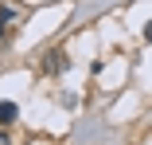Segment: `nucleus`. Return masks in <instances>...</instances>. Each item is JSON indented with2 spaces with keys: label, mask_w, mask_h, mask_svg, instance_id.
<instances>
[{
  "label": "nucleus",
  "mask_w": 152,
  "mask_h": 145,
  "mask_svg": "<svg viewBox=\"0 0 152 145\" xmlns=\"http://www.w3.org/2000/svg\"><path fill=\"white\" fill-rule=\"evenodd\" d=\"M16 118H20V106H16V102H8V98H4V102H0V126H12V122H16Z\"/></svg>",
  "instance_id": "1"
},
{
  "label": "nucleus",
  "mask_w": 152,
  "mask_h": 145,
  "mask_svg": "<svg viewBox=\"0 0 152 145\" xmlns=\"http://www.w3.org/2000/svg\"><path fill=\"white\" fill-rule=\"evenodd\" d=\"M63 67H66V59H63V51H51L47 59H43V71H47V75H58Z\"/></svg>",
  "instance_id": "2"
},
{
  "label": "nucleus",
  "mask_w": 152,
  "mask_h": 145,
  "mask_svg": "<svg viewBox=\"0 0 152 145\" xmlns=\"http://www.w3.org/2000/svg\"><path fill=\"white\" fill-rule=\"evenodd\" d=\"M12 20H16V12H12L8 4H0V24H12Z\"/></svg>",
  "instance_id": "3"
},
{
  "label": "nucleus",
  "mask_w": 152,
  "mask_h": 145,
  "mask_svg": "<svg viewBox=\"0 0 152 145\" xmlns=\"http://www.w3.org/2000/svg\"><path fill=\"white\" fill-rule=\"evenodd\" d=\"M144 39H152V20H148V27H144Z\"/></svg>",
  "instance_id": "4"
},
{
  "label": "nucleus",
  "mask_w": 152,
  "mask_h": 145,
  "mask_svg": "<svg viewBox=\"0 0 152 145\" xmlns=\"http://www.w3.org/2000/svg\"><path fill=\"white\" fill-rule=\"evenodd\" d=\"M0 145H8V133H0Z\"/></svg>",
  "instance_id": "5"
}]
</instances>
